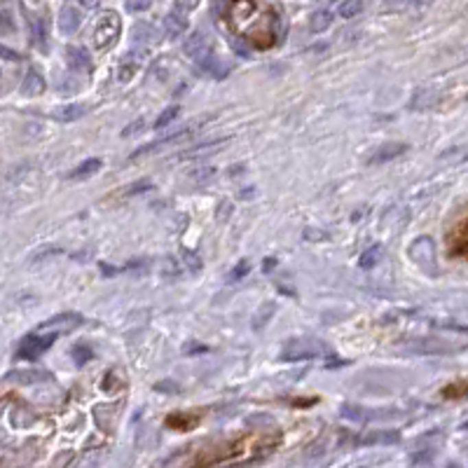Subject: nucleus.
<instances>
[{"mask_svg":"<svg viewBox=\"0 0 468 468\" xmlns=\"http://www.w3.org/2000/svg\"><path fill=\"white\" fill-rule=\"evenodd\" d=\"M119 33H122V19H119L117 12L108 10L96 19L94 31H91V43H94V49L99 52H106L110 49L113 45L119 40Z\"/></svg>","mask_w":468,"mask_h":468,"instance_id":"f257e3e1","label":"nucleus"},{"mask_svg":"<svg viewBox=\"0 0 468 468\" xmlns=\"http://www.w3.org/2000/svg\"><path fill=\"white\" fill-rule=\"evenodd\" d=\"M54 340H56V333H47V335L36 333V335H28V338L19 344V351H16V356L26 358V361H33V358L43 356V353L54 344Z\"/></svg>","mask_w":468,"mask_h":468,"instance_id":"f03ea898","label":"nucleus"},{"mask_svg":"<svg viewBox=\"0 0 468 468\" xmlns=\"http://www.w3.org/2000/svg\"><path fill=\"white\" fill-rule=\"evenodd\" d=\"M321 344L314 340H293L283 347L281 351V361H307V358H316L321 353Z\"/></svg>","mask_w":468,"mask_h":468,"instance_id":"7ed1b4c3","label":"nucleus"},{"mask_svg":"<svg viewBox=\"0 0 468 468\" xmlns=\"http://www.w3.org/2000/svg\"><path fill=\"white\" fill-rule=\"evenodd\" d=\"M82 321L84 318L75 312H61V314H56V316L47 318L45 323H40L38 330H49V333H71V330L80 328Z\"/></svg>","mask_w":468,"mask_h":468,"instance_id":"20e7f679","label":"nucleus"},{"mask_svg":"<svg viewBox=\"0 0 468 468\" xmlns=\"http://www.w3.org/2000/svg\"><path fill=\"white\" fill-rule=\"evenodd\" d=\"M183 52H185V56H190V59H195V61H204L211 54L209 38L204 36L202 31H192L190 36H187L185 45H183Z\"/></svg>","mask_w":468,"mask_h":468,"instance_id":"39448f33","label":"nucleus"},{"mask_svg":"<svg viewBox=\"0 0 468 468\" xmlns=\"http://www.w3.org/2000/svg\"><path fill=\"white\" fill-rule=\"evenodd\" d=\"M405 152H408V143H382L377 150L370 155V164L393 162V159L405 155Z\"/></svg>","mask_w":468,"mask_h":468,"instance_id":"423d86ee","label":"nucleus"},{"mask_svg":"<svg viewBox=\"0 0 468 468\" xmlns=\"http://www.w3.org/2000/svg\"><path fill=\"white\" fill-rule=\"evenodd\" d=\"M8 382H16V384H38V382H49L52 379V375L45 373V370H14V373H10Z\"/></svg>","mask_w":468,"mask_h":468,"instance_id":"0eeeda50","label":"nucleus"},{"mask_svg":"<svg viewBox=\"0 0 468 468\" xmlns=\"http://www.w3.org/2000/svg\"><path fill=\"white\" fill-rule=\"evenodd\" d=\"M82 115H87V106L84 104H66V106H56L52 110V117L56 122H64V124L75 122Z\"/></svg>","mask_w":468,"mask_h":468,"instance_id":"6e6552de","label":"nucleus"},{"mask_svg":"<svg viewBox=\"0 0 468 468\" xmlns=\"http://www.w3.org/2000/svg\"><path fill=\"white\" fill-rule=\"evenodd\" d=\"M66 59L71 64V68H75V71H84V73L91 71V56L84 47H78V45L66 47Z\"/></svg>","mask_w":468,"mask_h":468,"instance_id":"1a4fd4ad","label":"nucleus"},{"mask_svg":"<svg viewBox=\"0 0 468 468\" xmlns=\"http://www.w3.org/2000/svg\"><path fill=\"white\" fill-rule=\"evenodd\" d=\"M131 40L139 45H155L159 40V33H157V28L152 24H148V21H139V24L131 28Z\"/></svg>","mask_w":468,"mask_h":468,"instance_id":"9d476101","label":"nucleus"},{"mask_svg":"<svg viewBox=\"0 0 468 468\" xmlns=\"http://www.w3.org/2000/svg\"><path fill=\"white\" fill-rule=\"evenodd\" d=\"M80 24H82V14H80V10L75 8H64L59 14V31L66 33V36H71V33H75Z\"/></svg>","mask_w":468,"mask_h":468,"instance_id":"9b49d317","label":"nucleus"},{"mask_svg":"<svg viewBox=\"0 0 468 468\" xmlns=\"http://www.w3.org/2000/svg\"><path fill=\"white\" fill-rule=\"evenodd\" d=\"M164 31L169 38H180L187 31V19L180 12H169L164 16Z\"/></svg>","mask_w":468,"mask_h":468,"instance_id":"f8f14e48","label":"nucleus"},{"mask_svg":"<svg viewBox=\"0 0 468 468\" xmlns=\"http://www.w3.org/2000/svg\"><path fill=\"white\" fill-rule=\"evenodd\" d=\"M45 87H47V84H45V78L40 75V73H36V71H31L28 73V75L24 78V82H21V94L24 96H40L45 91Z\"/></svg>","mask_w":468,"mask_h":468,"instance_id":"ddd939ff","label":"nucleus"},{"mask_svg":"<svg viewBox=\"0 0 468 468\" xmlns=\"http://www.w3.org/2000/svg\"><path fill=\"white\" fill-rule=\"evenodd\" d=\"M401 441V433L398 431H373L368 436H363L358 445H393Z\"/></svg>","mask_w":468,"mask_h":468,"instance_id":"4468645a","label":"nucleus"},{"mask_svg":"<svg viewBox=\"0 0 468 468\" xmlns=\"http://www.w3.org/2000/svg\"><path fill=\"white\" fill-rule=\"evenodd\" d=\"M99 169H101V159L89 157V159H84V162H80L78 167L71 171V178L73 180H84V178H89V176H94Z\"/></svg>","mask_w":468,"mask_h":468,"instance_id":"2eb2a0df","label":"nucleus"},{"mask_svg":"<svg viewBox=\"0 0 468 468\" xmlns=\"http://www.w3.org/2000/svg\"><path fill=\"white\" fill-rule=\"evenodd\" d=\"M330 24H333V12H328V10H316V12L309 16V31L312 33L328 31Z\"/></svg>","mask_w":468,"mask_h":468,"instance_id":"dca6fc26","label":"nucleus"},{"mask_svg":"<svg viewBox=\"0 0 468 468\" xmlns=\"http://www.w3.org/2000/svg\"><path fill=\"white\" fill-rule=\"evenodd\" d=\"M436 101V94L431 89H417L414 96L410 99V110H426Z\"/></svg>","mask_w":468,"mask_h":468,"instance_id":"f3484780","label":"nucleus"},{"mask_svg":"<svg viewBox=\"0 0 468 468\" xmlns=\"http://www.w3.org/2000/svg\"><path fill=\"white\" fill-rule=\"evenodd\" d=\"M379 260H382V246L377 244V246H370L361 258H358V265H361L363 270H373L375 265H379Z\"/></svg>","mask_w":468,"mask_h":468,"instance_id":"a211bd4d","label":"nucleus"},{"mask_svg":"<svg viewBox=\"0 0 468 468\" xmlns=\"http://www.w3.org/2000/svg\"><path fill=\"white\" fill-rule=\"evenodd\" d=\"M338 12L342 19H353L363 12V0H344V3L338 8Z\"/></svg>","mask_w":468,"mask_h":468,"instance_id":"6ab92c4d","label":"nucleus"},{"mask_svg":"<svg viewBox=\"0 0 468 468\" xmlns=\"http://www.w3.org/2000/svg\"><path fill=\"white\" fill-rule=\"evenodd\" d=\"M136 71H139V56H134V59L127 56L122 61V66H119V82H129L136 75Z\"/></svg>","mask_w":468,"mask_h":468,"instance_id":"aec40b11","label":"nucleus"},{"mask_svg":"<svg viewBox=\"0 0 468 468\" xmlns=\"http://www.w3.org/2000/svg\"><path fill=\"white\" fill-rule=\"evenodd\" d=\"M215 174V169L213 167H207V164H204V167H197V169H192V171H187L185 174V178L190 180V183H207V180H211V176Z\"/></svg>","mask_w":468,"mask_h":468,"instance_id":"412c9836","label":"nucleus"},{"mask_svg":"<svg viewBox=\"0 0 468 468\" xmlns=\"http://www.w3.org/2000/svg\"><path fill=\"white\" fill-rule=\"evenodd\" d=\"M227 141H211L209 145H199V148H192V150H185L183 152V157H197V155H211V152H218L222 145H225Z\"/></svg>","mask_w":468,"mask_h":468,"instance_id":"4be33fe9","label":"nucleus"},{"mask_svg":"<svg viewBox=\"0 0 468 468\" xmlns=\"http://www.w3.org/2000/svg\"><path fill=\"white\" fill-rule=\"evenodd\" d=\"M180 115V106H169L167 110L162 113V115H159L157 119H155V124H152V127L155 129H164V127H169L171 122H174L176 117Z\"/></svg>","mask_w":468,"mask_h":468,"instance_id":"5701e85b","label":"nucleus"},{"mask_svg":"<svg viewBox=\"0 0 468 468\" xmlns=\"http://www.w3.org/2000/svg\"><path fill=\"white\" fill-rule=\"evenodd\" d=\"M183 262H185L187 272H199L202 270V258L190 248H183Z\"/></svg>","mask_w":468,"mask_h":468,"instance_id":"b1692460","label":"nucleus"},{"mask_svg":"<svg viewBox=\"0 0 468 468\" xmlns=\"http://www.w3.org/2000/svg\"><path fill=\"white\" fill-rule=\"evenodd\" d=\"M272 314H274V305H272V302H267L265 307H260V309H258V316L253 318V328L260 330L262 325H265L272 318Z\"/></svg>","mask_w":468,"mask_h":468,"instance_id":"393cba45","label":"nucleus"},{"mask_svg":"<svg viewBox=\"0 0 468 468\" xmlns=\"http://www.w3.org/2000/svg\"><path fill=\"white\" fill-rule=\"evenodd\" d=\"M248 270H250V262L248 260H239L237 265H234V270L230 272V281H239V279H244L248 274Z\"/></svg>","mask_w":468,"mask_h":468,"instance_id":"a878e982","label":"nucleus"},{"mask_svg":"<svg viewBox=\"0 0 468 468\" xmlns=\"http://www.w3.org/2000/svg\"><path fill=\"white\" fill-rule=\"evenodd\" d=\"M143 129H145V117H139L136 122H131L129 127H124L122 136H124V139H131V136H139Z\"/></svg>","mask_w":468,"mask_h":468,"instance_id":"bb28decb","label":"nucleus"},{"mask_svg":"<svg viewBox=\"0 0 468 468\" xmlns=\"http://www.w3.org/2000/svg\"><path fill=\"white\" fill-rule=\"evenodd\" d=\"M91 356H94V351L87 349V347H75V349H73V358H75L78 365H84Z\"/></svg>","mask_w":468,"mask_h":468,"instance_id":"cd10ccee","label":"nucleus"},{"mask_svg":"<svg viewBox=\"0 0 468 468\" xmlns=\"http://www.w3.org/2000/svg\"><path fill=\"white\" fill-rule=\"evenodd\" d=\"M150 5H152V0H127L129 12H145Z\"/></svg>","mask_w":468,"mask_h":468,"instance_id":"c85d7f7f","label":"nucleus"},{"mask_svg":"<svg viewBox=\"0 0 468 468\" xmlns=\"http://www.w3.org/2000/svg\"><path fill=\"white\" fill-rule=\"evenodd\" d=\"M33 43H40V47H45V26L43 21H33Z\"/></svg>","mask_w":468,"mask_h":468,"instance_id":"c756f323","label":"nucleus"},{"mask_svg":"<svg viewBox=\"0 0 468 468\" xmlns=\"http://www.w3.org/2000/svg\"><path fill=\"white\" fill-rule=\"evenodd\" d=\"M59 253V248H54V246H49V248H40V250H36V253H33V262H40V260H45V258H49V255H56Z\"/></svg>","mask_w":468,"mask_h":468,"instance_id":"7c9ffc66","label":"nucleus"},{"mask_svg":"<svg viewBox=\"0 0 468 468\" xmlns=\"http://www.w3.org/2000/svg\"><path fill=\"white\" fill-rule=\"evenodd\" d=\"M145 190H152V183H150V180L136 183L134 187H129V190H127V195H139V192H145Z\"/></svg>","mask_w":468,"mask_h":468,"instance_id":"2f4dec72","label":"nucleus"},{"mask_svg":"<svg viewBox=\"0 0 468 468\" xmlns=\"http://www.w3.org/2000/svg\"><path fill=\"white\" fill-rule=\"evenodd\" d=\"M176 5H178V10H183V12H192V10H197L199 0H176Z\"/></svg>","mask_w":468,"mask_h":468,"instance_id":"473e14b6","label":"nucleus"},{"mask_svg":"<svg viewBox=\"0 0 468 468\" xmlns=\"http://www.w3.org/2000/svg\"><path fill=\"white\" fill-rule=\"evenodd\" d=\"M0 54H3V59H8V61H21V56L14 54L10 47H0Z\"/></svg>","mask_w":468,"mask_h":468,"instance_id":"72a5a7b5","label":"nucleus"},{"mask_svg":"<svg viewBox=\"0 0 468 468\" xmlns=\"http://www.w3.org/2000/svg\"><path fill=\"white\" fill-rule=\"evenodd\" d=\"M3 33H5V36H8V33H12V21H10L8 10H3Z\"/></svg>","mask_w":468,"mask_h":468,"instance_id":"f704fd0d","label":"nucleus"},{"mask_svg":"<svg viewBox=\"0 0 468 468\" xmlns=\"http://www.w3.org/2000/svg\"><path fill=\"white\" fill-rule=\"evenodd\" d=\"M99 267H101V272H104V274H106V277H115V274L119 272V270H117V267H110V265H106V262H101V265H99Z\"/></svg>","mask_w":468,"mask_h":468,"instance_id":"c9c22d12","label":"nucleus"},{"mask_svg":"<svg viewBox=\"0 0 468 468\" xmlns=\"http://www.w3.org/2000/svg\"><path fill=\"white\" fill-rule=\"evenodd\" d=\"M80 3H82V8L94 10V8H99V5H101V0H80Z\"/></svg>","mask_w":468,"mask_h":468,"instance_id":"e433bc0d","label":"nucleus"}]
</instances>
